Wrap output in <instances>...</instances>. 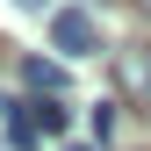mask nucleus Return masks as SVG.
Masks as SVG:
<instances>
[{"instance_id":"nucleus-8","label":"nucleus","mask_w":151,"mask_h":151,"mask_svg":"<svg viewBox=\"0 0 151 151\" xmlns=\"http://www.w3.org/2000/svg\"><path fill=\"white\" fill-rule=\"evenodd\" d=\"M144 7H151V0H144Z\"/></svg>"},{"instance_id":"nucleus-4","label":"nucleus","mask_w":151,"mask_h":151,"mask_svg":"<svg viewBox=\"0 0 151 151\" xmlns=\"http://www.w3.org/2000/svg\"><path fill=\"white\" fill-rule=\"evenodd\" d=\"M7 144H14V151H36V144H43V129H36V115H29V101H22V108L7 115Z\"/></svg>"},{"instance_id":"nucleus-6","label":"nucleus","mask_w":151,"mask_h":151,"mask_svg":"<svg viewBox=\"0 0 151 151\" xmlns=\"http://www.w3.org/2000/svg\"><path fill=\"white\" fill-rule=\"evenodd\" d=\"M86 129H93V144H108V137H115V108H93Z\"/></svg>"},{"instance_id":"nucleus-5","label":"nucleus","mask_w":151,"mask_h":151,"mask_svg":"<svg viewBox=\"0 0 151 151\" xmlns=\"http://www.w3.org/2000/svg\"><path fill=\"white\" fill-rule=\"evenodd\" d=\"M29 115H36L43 137H65V108H58V101H29Z\"/></svg>"},{"instance_id":"nucleus-7","label":"nucleus","mask_w":151,"mask_h":151,"mask_svg":"<svg viewBox=\"0 0 151 151\" xmlns=\"http://www.w3.org/2000/svg\"><path fill=\"white\" fill-rule=\"evenodd\" d=\"M22 7H43V0H22Z\"/></svg>"},{"instance_id":"nucleus-2","label":"nucleus","mask_w":151,"mask_h":151,"mask_svg":"<svg viewBox=\"0 0 151 151\" xmlns=\"http://www.w3.org/2000/svg\"><path fill=\"white\" fill-rule=\"evenodd\" d=\"M115 86H122L137 108H151V43H137V50L115 58Z\"/></svg>"},{"instance_id":"nucleus-3","label":"nucleus","mask_w":151,"mask_h":151,"mask_svg":"<svg viewBox=\"0 0 151 151\" xmlns=\"http://www.w3.org/2000/svg\"><path fill=\"white\" fill-rule=\"evenodd\" d=\"M22 79L36 86V101H58V86H65V65H50V58H29V65H22Z\"/></svg>"},{"instance_id":"nucleus-1","label":"nucleus","mask_w":151,"mask_h":151,"mask_svg":"<svg viewBox=\"0 0 151 151\" xmlns=\"http://www.w3.org/2000/svg\"><path fill=\"white\" fill-rule=\"evenodd\" d=\"M50 50H65V58H93V50H101L93 14H86V7H58V14H50Z\"/></svg>"}]
</instances>
